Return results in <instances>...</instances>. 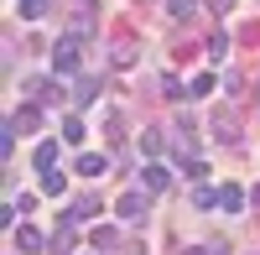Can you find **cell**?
Wrapping results in <instances>:
<instances>
[{
    "instance_id": "cell-17",
    "label": "cell",
    "mask_w": 260,
    "mask_h": 255,
    "mask_svg": "<svg viewBox=\"0 0 260 255\" xmlns=\"http://www.w3.org/2000/svg\"><path fill=\"white\" fill-rule=\"evenodd\" d=\"M99 208H104L99 198H78V203L68 208V224H83V219H94V214H99Z\"/></svg>"
},
{
    "instance_id": "cell-2",
    "label": "cell",
    "mask_w": 260,
    "mask_h": 255,
    "mask_svg": "<svg viewBox=\"0 0 260 255\" xmlns=\"http://www.w3.org/2000/svg\"><path fill=\"white\" fill-rule=\"evenodd\" d=\"M151 198H156V193H146V187H130V193H120V203H115V214L136 224V219H146V208H151Z\"/></svg>"
},
{
    "instance_id": "cell-29",
    "label": "cell",
    "mask_w": 260,
    "mask_h": 255,
    "mask_svg": "<svg viewBox=\"0 0 260 255\" xmlns=\"http://www.w3.org/2000/svg\"><path fill=\"white\" fill-rule=\"evenodd\" d=\"M229 6H234V0H213V11H229Z\"/></svg>"
},
{
    "instance_id": "cell-5",
    "label": "cell",
    "mask_w": 260,
    "mask_h": 255,
    "mask_svg": "<svg viewBox=\"0 0 260 255\" xmlns=\"http://www.w3.org/2000/svg\"><path fill=\"white\" fill-rule=\"evenodd\" d=\"M89 250H99V255H120V229H115V224H99L94 235H89Z\"/></svg>"
},
{
    "instance_id": "cell-8",
    "label": "cell",
    "mask_w": 260,
    "mask_h": 255,
    "mask_svg": "<svg viewBox=\"0 0 260 255\" xmlns=\"http://www.w3.org/2000/svg\"><path fill=\"white\" fill-rule=\"evenodd\" d=\"M11 240H16L21 255H37L42 245H47V240H42V229H31V224H16V229H11Z\"/></svg>"
},
{
    "instance_id": "cell-28",
    "label": "cell",
    "mask_w": 260,
    "mask_h": 255,
    "mask_svg": "<svg viewBox=\"0 0 260 255\" xmlns=\"http://www.w3.org/2000/svg\"><path fill=\"white\" fill-rule=\"evenodd\" d=\"M120 255H141V245H120Z\"/></svg>"
},
{
    "instance_id": "cell-26",
    "label": "cell",
    "mask_w": 260,
    "mask_h": 255,
    "mask_svg": "<svg viewBox=\"0 0 260 255\" xmlns=\"http://www.w3.org/2000/svg\"><path fill=\"white\" fill-rule=\"evenodd\" d=\"M224 94H245V78H240V73H234V68L224 73Z\"/></svg>"
},
{
    "instance_id": "cell-27",
    "label": "cell",
    "mask_w": 260,
    "mask_h": 255,
    "mask_svg": "<svg viewBox=\"0 0 260 255\" xmlns=\"http://www.w3.org/2000/svg\"><path fill=\"white\" fill-rule=\"evenodd\" d=\"M187 255H224V245H192Z\"/></svg>"
},
{
    "instance_id": "cell-19",
    "label": "cell",
    "mask_w": 260,
    "mask_h": 255,
    "mask_svg": "<svg viewBox=\"0 0 260 255\" xmlns=\"http://www.w3.org/2000/svg\"><path fill=\"white\" fill-rule=\"evenodd\" d=\"M83 131H89V125H83L78 115H68L62 120V146H83Z\"/></svg>"
},
{
    "instance_id": "cell-13",
    "label": "cell",
    "mask_w": 260,
    "mask_h": 255,
    "mask_svg": "<svg viewBox=\"0 0 260 255\" xmlns=\"http://www.w3.org/2000/svg\"><path fill=\"white\" fill-rule=\"evenodd\" d=\"M57 151H62L57 141H37V151H31V167H42V172H47V167H57Z\"/></svg>"
},
{
    "instance_id": "cell-24",
    "label": "cell",
    "mask_w": 260,
    "mask_h": 255,
    "mask_svg": "<svg viewBox=\"0 0 260 255\" xmlns=\"http://www.w3.org/2000/svg\"><path fill=\"white\" fill-rule=\"evenodd\" d=\"M94 26V0H78V31Z\"/></svg>"
},
{
    "instance_id": "cell-11",
    "label": "cell",
    "mask_w": 260,
    "mask_h": 255,
    "mask_svg": "<svg viewBox=\"0 0 260 255\" xmlns=\"http://www.w3.org/2000/svg\"><path fill=\"white\" fill-rule=\"evenodd\" d=\"M73 99H78V104H94V99H99V78H94V73H78V78H73Z\"/></svg>"
},
{
    "instance_id": "cell-21",
    "label": "cell",
    "mask_w": 260,
    "mask_h": 255,
    "mask_svg": "<svg viewBox=\"0 0 260 255\" xmlns=\"http://www.w3.org/2000/svg\"><path fill=\"white\" fill-rule=\"evenodd\" d=\"M52 255H73V224H57V235H52Z\"/></svg>"
},
{
    "instance_id": "cell-25",
    "label": "cell",
    "mask_w": 260,
    "mask_h": 255,
    "mask_svg": "<svg viewBox=\"0 0 260 255\" xmlns=\"http://www.w3.org/2000/svg\"><path fill=\"white\" fill-rule=\"evenodd\" d=\"M224 52H229V42L224 37H208V62H224Z\"/></svg>"
},
{
    "instance_id": "cell-3",
    "label": "cell",
    "mask_w": 260,
    "mask_h": 255,
    "mask_svg": "<svg viewBox=\"0 0 260 255\" xmlns=\"http://www.w3.org/2000/svg\"><path fill=\"white\" fill-rule=\"evenodd\" d=\"M136 57H141V42L130 31H115L110 37V62H115V68H136Z\"/></svg>"
},
{
    "instance_id": "cell-18",
    "label": "cell",
    "mask_w": 260,
    "mask_h": 255,
    "mask_svg": "<svg viewBox=\"0 0 260 255\" xmlns=\"http://www.w3.org/2000/svg\"><path fill=\"white\" fill-rule=\"evenodd\" d=\"M16 11H21V21H42L52 11V0H16Z\"/></svg>"
},
{
    "instance_id": "cell-9",
    "label": "cell",
    "mask_w": 260,
    "mask_h": 255,
    "mask_svg": "<svg viewBox=\"0 0 260 255\" xmlns=\"http://www.w3.org/2000/svg\"><path fill=\"white\" fill-rule=\"evenodd\" d=\"M136 146H141V156H146V162H156V156L167 151V136L156 131V125H146V131H141V141H136Z\"/></svg>"
},
{
    "instance_id": "cell-22",
    "label": "cell",
    "mask_w": 260,
    "mask_h": 255,
    "mask_svg": "<svg viewBox=\"0 0 260 255\" xmlns=\"http://www.w3.org/2000/svg\"><path fill=\"white\" fill-rule=\"evenodd\" d=\"M182 177H192V182H203V177H208V162H203V156H192V162L182 156Z\"/></svg>"
},
{
    "instance_id": "cell-7",
    "label": "cell",
    "mask_w": 260,
    "mask_h": 255,
    "mask_svg": "<svg viewBox=\"0 0 260 255\" xmlns=\"http://www.w3.org/2000/svg\"><path fill=\"white\" fill-rule=\"evenodd\" d=\"M141 187H146V193H167V187H172V172L156 167V162H146V167H141Z\"/></svg>"
},
{
    "instance_id": "cell-12",
    "label": "cell",
    "mask_w": 260,
    "mask_h": 255,
    "mask_svg": "<svg viewBox=\"0 0 260 255\" xmlns=\"http://www.w3.org/2000/svg\"><path fill=\"white\" fill-rule=\"evenodd\" d=\"M213 141L234 146V141H240V120H234V115H219V120H213Z\"/></svg>"
},
{
    "instance_id": "cell-23",
    "label": "cell",
    "mask_w": 260,
    "mask_h": 255,
    "mask_svg": "<svg viewBox=\"0 0 260 255\" xmlns=\"http://www.w3.org/2000/svg\"><path fill=\"white\" fill-rule=\"evenodd\" d=\"M161 94H167V99H182V94H192V89H182L177 73H167V78H161Z\"/></svg>"
},
{
    "instance_id": "cell-6",
    "label": "cell",
    "mask_w": 260,
    "mask_h": 255,
    "mask_svg": "<svg viewBox=\"0 0 260 255\" xmlns=\"http://www.w3.org/2000/svg\"><path fill=\"white\" fill-rule=\"evenodd\" d=\"M11 125H16L21 136H37L42 131V104H21V110L11 115Z\"/></svg>"
},
{
    "instance_id": "cell-15",
    "label": "cell",
    "mask_w": 260,
    "mask_h": 255,
    "mask_svg": "<svg viewBox=\"0 0 260 255\" xmlns=\"http://www.w3.org/2000/svg\"><path fill=\"white\" fill-rule=\"evenodd\" d=\"M42 193H47V198H62V193H68V177H62L57 167H47V172H42Z\"/></svg>"
},
{
    "instance_id": "cell-10",
    "label": "cell",
    "mask_w": 260,
    "mask_h": 255,
    "mask_svg": "<svg viewBox=\"0 0 260 255\" xmlns=\"http://www.w3.org/2000/svg\"><path fill=\"white\" fill-rule=\"evenodd\" d=\"M104 172H110V156H99V151L78 156V177H104Z\"/></svg>"
},
{
    "instance_id": "cell-16",
    "label": "cell",
    "mask_w": 260,
    "mask_h": 255,
    "mask_svg": "<svg viewBox=\"0 0 260 255\" xmlns=\"http://www.w3.org/2000/svg\"><path fill=\"white\" fill-rule=\"evenodd\" d=\"M187 203H192V208H219V187L198 182V187H192V193H187Z\"/></svg>"
},
{
    "instance_id": "cell-4",
    "label": "cell",
    "mask_w": 260,
    "mask_h": 255,
    "mask_svg": "<svg viewBox=\"0 0 260 255\" xmlns=\"http://www.w3.org/2000/svg\"><path fill=\"white\" fill-rule=\"evenodd\" d=\"M245 203H250V193L240 182H224L219 187V214H245Z\"/></svg>"
},
{
    "instance_id": "cell-14",
    "label": "cell",
    "mask_w": 260,
    "mask_h": 255,
    "mask_svg": "<svg viewBox=\"0 0 260 255\" xmlns=\"http://www.w3.org/2000/svg\"><path fill=\"white\" fill-rule=\"evenodd\" d=\"M187 89H192V99H208V94H219V89H224V78H213V73H198V78L187 83Z\"/></svg>"
},
{
    "instance_id": "cell-20",
    "label": "cell",
    "mask_w": 260,
    "mask_h": 255,
    "mask_svg": "<svg viewBox=\"0 0 260 255\" xmlns=\"http://www.w3.org/2000/svg\"><path fill=\"white\" fill-rule=\"evenodd\" d=\"M167 16L172 21H192L198 16V0H167Z\"/></svg>"
},
{
    "instance_id": "cell-1",
    "label": "cell",
    "mask_w": 260,
    "mask_h": 255,
    "mask_svg": "<svg viewBox=\"0 0 260 255\" xmlns=\"http://www.w3.org/2000/svg\"><path fill=\"white\" fill-rule=\"evenodd\" d=\"M52 73L57 78H78V37H57L52 42Z\"/></svg>"
}]
</instances>
